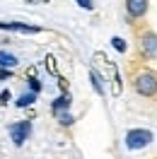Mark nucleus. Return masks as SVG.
I'll list each match as a JSON object with an SVG mask.
<instances>
[{
	"label": "nucleus",
	"mask_w": 157,
	"mask_h": 159,
	"mask_svg": "<svg viewBox=\"0 0 157 159\" xmlns=\"http://www.w3.org/2000/svg\"><path fill=\"white\" fill-rule=\"evenodd\" d=\"M133 87L140 97H155L157 94V75L155 72H138L133 80Z\"/></svg>",
	"instance_id": "f257e3e1"
},
{
	"label": "nucleus",
	"mask_w": 157,
	"mask_h": 159,
	"mask_svg": "<svg viewBox=\"0 0 157 159\" xmlns=\"http://www.w3.org/2000/svg\"><path fill=\"white\" fill-rule=\"evenodd\" d=\"M152 142V133L150 130H143V128H136V130H128L126 133V147L128 149H143Z\"/></svg>",
	"instance_id": "f03ea898"
},
{
	"label": "nucleus",
	"mask_w": 157,
	"mask_h": 159,
	"mask_svg": "<svg viewBox=\"0 0 157 159\" xmlns=\"http://www.w3.org/2000/svg\"><path fill=\"white\" fill-rule=\"evenodd\" d=\"M140 51L145 58H157V34L155 31H143L140 34Z\"/></svg>",
	"instance_id": "7ed1b4c3"
},
{
	"label": "nucleus",
	"mask_w": 157,
	"mask_h": 159,
	"mask_svg": "<svg viewBox=\"0 0 157 159\" xmlns=\"http://www.w3.org/2000/svg\"><path fill=\"white\" fill-rule=\"evenodd\" d=\"M31 130V123L29 120H20V123H15V125H10V138L12 142L20 147V145H24V140H27V135H29Z\"/></svg>",
	"instance_id": "20e7f679"
},
{
	"label": "nucleus",
	"mask_w": 157,
	"mask_h": 159,
	"mask_svg": "<svg viewBox=\"0 0 157 159\" xmlns=\"http://www.w3.org/2000/svg\"><path fill=\"white\" fill-rule=\"evenodd\" d=\"M126 12H128V17H133V20L145 17L147 15V0H126Z\"/></svg>",
	"instance_id": "39448f33"
},
{
	"label": "nucleus",
	"mask_w": 157,
	"mask_h": 159,
	"mask_svg": "<svg viewBox=\"0 0 157 159\" xmlns=\"http://www.w3.org/2000/svg\"><path fill=\"white\" fill-rule=\"evenodd\" d=\"M0 29H5V31H20V34H39L41 27L22 24V22H7V24H2V22H0Z\"/></svg>",
	"instance_id": "423d86ee"
},
{
	"label": "nucleus",
	"mask_w": 157,
	"mask_h": 159,
	"mask_svg": "<svg viewBox=\"0 0 157 159\" xmlns=\"http://www.w3.org/2000/svg\"><path fill=\"white\" fill-rule=\"evenodd\" d=\"M17 63H20V60L15 58L12 53H7V51H0V68H10V70H12Z\"/></svg>",
	"instance_id": "0eeeda50"
},
{
	"label": "nucleus",
	"mask_w": 157,
	"mask_h": 159,
	"mask_svg": "<svg viewBox=\"0 0 157 159\" xmlns=\"http://www.w3.org/2000/svg\"><path fill=\"white\" fill-rule=\"evenodd\" d=\"M53 113H58V111H63V109H70V94H63V97H58V99L53 101Z\"/></svg>",
	"instance_id": "6e6552de"
},
{
	"label": "nucleus",
	"mask_w": 157,
	"mask_h": 159,
	"mask_svg": "<svg viewBox=\"0 0 157 159\" xmlns=\"http://www.w3.org/2000/svg\"><path fill=\"white\" fill-rule=\"evenodd\" d=\"M34 101H36V92H29V94H22L20 99H17V106L24 109V106H31Z\"/></svg>",
	"instance_id": "1a4fd4ad"
},
{
	"label": "nucleus",
	"mask_w": 157,
	"mask_h": 159,
	"mask_svg": "<svg viewBox=\"0 0 157 159\" xmlns=\"http://www.w3.org/2000/svg\"><path fill=\"white\" fill-rule=\"evenodd\" d=\"M56 118H58L60 125H73V120H75L70 113H63V111H58V113H56Z\"/></svg>",
	"instance_id": "9d476101"
},
{
	"label": "nucleus",
	"mask_w": 157,
	"mask_h": 159,
	"mask_svg": "<svg viewBox=\"0 0 157 159\" xmlns=\"http://www.w3.org/2000/svg\"><path fill=\"white\" fill-rule=\"evenodd\" d=\"M89 77H92V84H94V89H97V94H104V87H102V80H99V75L92 70L89 72Z\"/></svg>",
	"instance_id": "9b49d317"
},
{
	"label": "nucleus",
	"mask_w": 157,
	"mask_h": 159,
	"mask_svg": "<svg viewBox=\"0 0 157 159\" xmlns=\"http://www.w3.org/2000/svg\"><path fill=\"white\" fill-rule=\"evenodd\" d=\"M111 43H114V48H116V51H121V53H123V51L128 48V46H126V41L121 39V36H114V39H111Z\"/></svg>",
	"instance_id": "f8f14e48"
},
{
	"label": "nucleus",
	"mask_w": 157,
	"mask_h": 159,
	"mask_svg": "<svg viewBox=\"0 0 157 159\" xmlns=\"http://www.w3.org/2000/svg\"><path fill=\"white\" fill-rule=\"evenodd\" d=\"M80 7H85V10H92V0H75Z\"/></svg>",
	"instance_id": "ddd939ff"
},
{
	"label": "nucleus",
	"mask_w": 157,
	"mask_h": 159,
	"mask_svg": "<svg viewBox=\"0 0 157 159\" xmlns=\"http://www.w3.org/2000/svg\"><path fill=\"white\" fill-rule=\"evenodd\" d=\"M7 101H10V92H2V94H0V106H5Z\"/></svg>",
	"instance_id": "4468645a"
},
{
	"label": "nucleus",
	"mask_w": 157,
	"mask_h": 159,
	"mask_svg": "<svg viewBox=\"0 0 157 159\" xmlns=\"http://www.w3.org/2000/svg\"><path fill=\"white\" fill-rule=\"evenodd\" d=\"M41 89V84H39V80H31V92H39Z\"/></svg>",
	"instance_id": "2eb2a0df"
},
{
	"label": "nucleus",
	"mask_w": 157,
	"mask_h": 159,
	"mask_svg": "<svg viewBox=\"0 0 157 159\" xmlns=\"http://www.w3.org/2000/svg\"><path fill=\"white\" fill-rule=\"evenodd\" d=\"M5 77H10V68H7V70H0V80H5Z\"/></svg>",
	"instance_id": "dca6fc26"
}]
</instances>
